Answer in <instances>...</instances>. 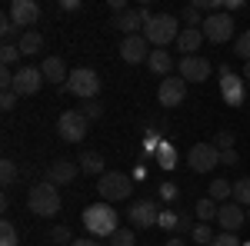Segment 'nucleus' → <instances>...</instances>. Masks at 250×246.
<instances>
[{
    "label": "nucleus",
    "instance_id": "nucleus-46",
    "mask_svg": "<svg viewBox=\"0 0 250 246\" xmlns=\"http://www.w3.org/2000/svg\"><path fill=\"white\" fill-rule=\"evenodd\" d=\"M70 246H100V243H97V240H87V236H83V240H74Z\"/></svg>",
    "mask_w": 250,
    "mask_h": 246
},
{
    "label": "nucleus",
    "instance_id": "nucleus-21",
    "mask_svg": "<svg viewBox=\"0 0 250 246\" xmlns=\"http://www.w3.org/2000/svg\"><path fill=\"white\" fill-rule=\"evenodd\" d=\"M147 67H150V74L170 76V70H173V54H167V50H154V54L147 57Z\"/></svg>",
    "mask_w": 250,
    "mask_h": 246
},
{
    "label": "nucleus",
    "instance_id": "nucleus-28",
    "mask_svg": "<svg viewBox=\"0 0 250 246\" xmlns=\"http://www.w3.org/2000/svg\"><path fill=\"white\" fill-rule=\"evenodd\" d=\"M14 180H17V163L14 160H0V183L10 187Z\"/></svg>",
    "mask_w": 250,
    "mask_h": 246
},
{
    "label": "nucleus",
    "instance_id": "nucleus-1",
    "mask_svg": "<svg viewBox=\"0 0 250 246\" xmlns=\"http://www.w3.org/2000/svg\"><path fill=\"white\" fill-rule=\"evenodd\" d=\"M83 227L90 236H114L120 229V220H117V209L110 203H94V207L83 209Z\"/></svg>",
    "mask_w": 250,
    "mask_h": 246
},
{
    "label": "nucleus",
    "instance_id": "nucleus-34",
    "mask_svg": "<svg viewBox=\"0 0 250 246\" xmlns=\"http://www.w3.org/2000/svg\"><path fill=\"white\" fill-rule=\"evenodd\" d=\"M14 34H17V23L10 20V14H3V17H0V37H3V43H10Z\"/></svg>",
    "mask_w": 250,
    "mask_h": 246
},
{
    "label": "nucleus",
    "instance_id": "nucleus-26",
    "mask_svg": "<svg viewBox=\"0 0 250 246\" xmlns=\"http://www.w3.org/2000/svg\"><path fill=\"white\" fill-rule=\"evenodd\" d=\"M233 200H237L240 207L250 209V176H244V180H237V183H233Z\"/></svg>",
    "mask_w": 250,
    "mask_h": 246
},
{
    "label": "nucleus",
    "instance_id": "nucleus-5",
    "mask_svg": "<svg viewBox=\"0 0 250 246\" xmlns=\"http://www.w3.org/2000/svg\"><path fill=\"white\" fill-rule=\"evenodd\" d=\"M67 90L74 96H80V100H94V96L100 94V76H97L90 67H77V70L70 74V80H67Z\"/></svg>",
    "mask_w": 250,
    "mask_h": 246
},
{
    "label": "nucleus",
    "instance_id": "nucleus-43",
    "mask_svg": "<svg viewBox=\"0 0 250 246\" xmlns=\"http://www.w3.org/2000/svg\"><path fill=\"white\" fill-rule=\"evenodd\" d=\"M220 163H227V167L240 163V160H237V150H224V153H220Z\"/></svg>",
    "mask_w": 250,
    "mask_h": 246
},
{
    "label": "nucleus",
    "instance_id": "nucleus-25",
    "mask_svg": "<svg viewBox=\"0 0 250 246\" xmlns=\"http://www.w3.org/2000/svg\"><path fill=\"white\" fill-rule=\"evenodd\" d=\"M230 196H233V183H227V180H213V183H210V200H213V203L230 200Z\"/></svg>",
    "mask_w": 250,
    "mask_h": 246
},
{
    "label": "nucleus",
    "instance_id": "nucleus-20",
    "mask_svg": "<svg viewBox=\"0 0 250 246\" xmlns=\"http://www.w3.org/2000/svg\"><path fill=\"white\" fill-rule=\"evenodd\" d=\"M40 70H43V80H47V83H67V80H70V74H67V63H63L60 57H47Z\"/></svg>",
    "mask_w": 250,
    "mask_h": 246
},
{
    "label": "nucleus",
    "instance_id": "nucleus-33",
    "mask_svg": "<svg viewBox=\"0 0 250 246\" xmlns=\"http://www.w3.org/2000/svg\"><path fill=\"white\" fill-rule=\"evenodd\" d=\"M50 240H54V246H63V243H74L77 236H74L67 227H54V229H50Z\"/></svg>",
    "mask_w": 250,
    "mask_h": 246
},
{
    "label": "nucleus",
    "instance_id": "nucleus-27",
    "mask_svg": "<svg viewBox=\"0 0 250 246\" xmlns=\"http://www.w3.org/2000/svg\"><path fill=\"white\" fill-rule=\"evenodd\" d=\"M0 246H20L17 229H14V223H10V220H3V223H0Z\"/></svg>",
    "mask_w": 250,
    "mask_h": 246
},
{
    "label": "nucleus",
    "instance_id": "nucleus-17",
    "mask_svg": "<svg viewBox=\"0 0 250 246\" xmlns=\"http://www.w3.org/2000/svg\"><path fill=\"white\" fill-rule=\"evenodd\" d=\"M7 14H10V20H14L17 27H34V23L40 20V7L34 3V0H14Z\"/></svg>",
    "mask_w": 250,
    "mask_h": 246
},
{
    "label": "nucleus",
    "instance_id": "nucleus-12",
    "mask_svg": "<svg viewBox=\"0 0 250 246\" xmlns=\"http://www.w3.org/2000/svg\"><path fill=\"white\" fill-rule=\"evenodd\" d=\"M43 87V70L40 67H20L14 76V94L17 96H34Z\"/></svg>",
    "mask_w": 250,
    "mask_h": 246
},
{
    "label": "nucleus",
    "instance_id": "nucleus-32",
    "mask_svg": "<svg viewBox=\"0 0 250 246\" xmlns=\"http://www.w3.org/2000/svg\"><path fill=\"white\" fill-rule=\"evenodd\" d=\"M110 246H137L134 229H117L114 236H110Z\"/></svg>",
    "mask_w": 250,
    "mask_h": 246
},
{
    "label": "nucleus",
    "instance_id": "nucleus-18",
    "mask_svg": "<svg viewBox=\"0 0 250 246\" xmlns=\"http://www.w3.org/2000/svg\"><path fill=\"white\" fill-rule=\"evenodd\" d=\"M220 94H224V100L230 103V107H240L244 103V80L233 74H224L220 76Z\"/></svg>",
    "mask_w": 250,
    "mask_h": 246
},
{
    "label": "nucleus",
    "instance_id": "nucleus-4",
    "mask_svg": "<svg viewBox=\"0 0 250 246\" xmlns=\"http://www.w3.org/2000/svg\"><path fill=\"white\" fill-rule=\"evenodd\" d=\"M130 189H134V183H130V176H127V173L107 170L100 180H97V193H100V200H104V203L127 200V196H130Z\"/></svg>",
    "mask_w": 250,
    "mask_h": 246
},
{
    "label": "nucleus",
    "instance_id": "nucleus-44",
    "mask_svg": "<svg viewBox=\"0 0 250 246\" xmlns=\"http://www.w3.org/2000/svg\"><path fill=\"white\" fill-rule=\"evenodd\" d=\"M177 220H180V216H173V213H160L157 223H160V227H177Z\"/></svg>",
    "mask_w": 250,
    "mask_h": 246
},
{
    "label": "nucleus",
    "instance_id": "nucleus-45",
    "mask_svg": "<svg viewBox=\"0 0 250 246\" xmlns=\"http://www.w3.org/2000/svg\"><path fill=\"white\" fill-rule=\"evenodd\" d=\"M110 7H114L117 14H124V10H130V7H127V3H124V0H110Z\"/></svg>",
    "mask_w": 250,
    "mask_h": 246
},
{
    "label": "nucleus",
    "instance_id": "nucleus-9",
    "mask_svg": "<svg viewBox=\"0 0 250 246\" xmlns=\"http://www.w3.org/2000/svg\"><path fill=\"white\" fill-rule=\"evenodd\" d=\"M157 100H160V107H180V103L187 100V80H184V76H167V80H160Z\"/></svg>",
    "mask_w": 250,
    "mask_h": 246
},
{
    "label": "nucleus",
    "instance_id": "nucleus-37",
    "mask_svg": "<svg viewBox=\"0 0 250 246\" xmlns=\"http://www.w3.org/2000/svg\"><path fill=\"white\" fill-rule=\"evenodd\" d=\"M80 114L87 116V120H100V114H104V107H100L97 100H83V107H80Z\"/></svg>",
    "mask_w": 250,
    "mask_h": 246
},
{
    "label": "nucleus",
    "instance_id": "nucleus-7",
    "mask_svg": "<svg viewBox=\"0 0 250 246\" xmlns=\"http://www.w3.org/2000/svg\"><path fill=\"white\" fill-rule=\"evenodd\" d=\"M217 163H220V150L213 143H193L187 150V167L193 173H210Z\"/></svg>",
    "mask_w": 250,
    "mask_h": 246
},
{
    "label": "nucleus",
    "instance_id": "nucleus-36",
    "mask_svg": "<svg viewBox=\"0 0 250 246\" xmlns=\"http://www.w3.org/2000/svg\"><path fill=\"white\" fill-rule=\"evenodd\" d=\"M213 147L224 153V150H233V133L230 130H220L217 136H213Z\"/></svg>",
    "mask_w": 250,
    "mask_h": 246
},
{
    "label": "nucleus",
    "instance_id": "nucleus-13",
    "mask_svg": "<svg viewBox=\"0 0 250 246\" xmlns=\"http://www.w3.org/2000/svg\"><path fill=\"white\" fill-rule=\"evenodd\" d=\"M120 57L127 60V63H147V57H150V43H147V37H144V34L124 37V43H120Z\"/></svg>",
    "mask_w": 250,
    "mask_h": 246
},
{
    "label": "nucleus",
    "instance_id": "nucleus-39",
    "mask_svg": "<svg viewBox=\"0 0 250 246\" xmlns=\"http://www.w3.org/2000/svg\"><path fill=\"white\" fill-rule=\"evenodd\" d=\"M210 246H240V240H237V233H220V236H213Z\"/></svg>",
    "mask_w": 250,
    "mask_h": 246
},
{
    "label": "nucleus",
    "instance_id": "nucleus-16",
    "mask_svg": "<svg viewBox=\"0 0 250 246\" xmlns=\"http://www.w3.org/2000/svg\"><path fill=\"white\" fill-rule=\"evenodd\" d=\"M77 173H80V163H74V160H54L47 167V180L54 187H67V183L77 180Z\"/></svg>",
    "mask_w": 250,
    "mask_h": 246
},
{
    "label": "nucleus",
    "instance_id": "nucleus-48",
    "mask_svg": "<svg viewBox=\"0 0 250 246\" xmlns=\"http://www.w3.org/2000/svg\"><path fill=\"white\" fill-rule=\"evenodd\" d=\"M250 80V63H244V83Z\"/></svg>",
    "mask_w": 250,
    "mask_h": 246
},
{
    "label": "nucleus",
    "instance_id": "nucleus-47",
    "mask_svg": "<svg viewBox=\"0 0 250 246\" xmlns=\"http://www.w3.org/2000/svg\"><path fill=\"white\" fill-rule=\"evenodd\" d=\"M167 246H187V243H184L180 236H170V240H167Z\"/></svg>",
    "mask_w": 250,
    "mask_h": 246
},
{
    "label": "nucleus",
    "instance_id": "nucleus-15",
    "mask_svg": "<svg viewBox=\"0 0 250 246\" xmlns=\"http://www.w3.org/2000/svg\"><path fill=\"white\" fill-rule=\"evenodd\" d=\"M127 220L134 223V227H154L157 220H160V207H157L154 200H140V203H134V207L127 209Z\"/></svg>",
    "mask_w": 250,
    "mask_h": 246
},
{
    "label": "nucleus",
    "instance_id": "nucleus-30",
    "mask_svg": "<svg viewBox=\"0 0 250 246\" xmlns=\"http://www.w3.org/2000/svg\"><path fill=\"white\" fill-rule=\"evenodd\" d=\"M200 14H204V10H200L197 3H190V7H184V10H180V20H184V23H190V27H200V23H204Z\"/></svg>",
    "mask_w": 250,
    "mask_h": 246
},
{
    "label": "nucleus",
    "instance_id": "nucleus-31",
    "mask_svg": "<svg viewBox=\"0 0 250 246\" xmlns=\"http://www.w3.org/2000/svg\"><path fill=\"white\" fill-rule=\"evenodd\" d=\"M233 50H237V57L244 60V63H250V30H244V34L237 37V43H233Z\"/></svg>",
    "mask_w": 250,
    "mask_h": 246
},
{
    "label": "nucleus",
    "instance_id": "nucleus-6",
    "mask_svg": "<svg viewBox=\"0 0 250 246\" xmlns=\"http://www.w3.org/2000/svg\"><path fill=\"white\" fill-rule=\"evenodd\" d=\"M87 127H90V120L80 114V110H67V114H60V120H57V133L67 143H80V140L87 136Z\"/></svg>",
    "mask_w": 250,
    "mask_h": 246
},
{
    "label": "nucleus",
    "instance_id": "nucleus-2",
    "mask_svg": "<svg viewBox=\"0 0 250 246\" xmlns=\"http://www.w3.org/2000/svg\"><path fill=\"white\" fill-rule=\"evenodd\" d=\"M27 207L34 216H57L60 213V193L50 180H40L37 187H30L27 193Z\"/></svg>",
    "mask_w": 250,
    "mask_h": 246
},
{
    "label": "nucleus",
    "instance_id": "nucleus-8",
    "mask_svg": "<svg viewBox=\"0 0 250 246\" xmlns=\"http://www.w3.org/2000/svg\"><path fill=\"white\" fill-rule=\"evenodd\" d=\"M200 30H204V37L210 43H227L233 37V17L230 14H207Z\"/></svg>",
    "mask_w": 250,
    "mask_h": 246
},
{
    "label": "nucleus",
    "instance_id": "nucleus-14",
    "mask_svg": "<svg viewBox=\"0 0 250 246\" xmlns=\"http://www.w3.org/2000/svg\"><path fill=\"white\" fill-rule=\"evenodd\" d=\"M217 223L224 227V233H237V229L247 223V207H240L237 200L224 203V207H220V213H217Z\"/></svg>",
    "mask_w": 250,
    "mask_h": 246
},
{
    "label": "nucleus",
    "instance_id": "nucleus-29",
    "mask_svg": "<svg viewBox=\"0 0 250 246\" xmlns=\"http://www.w3.org/2000/svg\"><path fill=\"white\" fill-rule=\"evenodd\" d=\"M190 236H193V240H197L200 246H210V243H213V229H210V223H197Z\"/></svg>",
    "mask_w": 250,
    "mask_h": 246
},
{
    "label": "nucleus",
    "instance_id": "nucleus-41",
    "mask_svg": "<svg viewBox=\"0 0 250 246\" xmlns=\"http://www.w3.org/2000/svg\"><path fill=\"white\" fill-rule=\"evenodd\" d=\"M17 100H20V96L14 94V90H3V96H0V110H14Z\"/></svg>",
    "mask_w": 250,
    "mask_h": 246
},
{
    "label": "nucleus",
    "instance_id": "nucleus-23",
    "mask_svg": "<svg viewBox=\"0 0 250 246\" xmlns=\"http://www.w3.org/2000/svg\"><path fill=\"white\" fill-rule=\"evenodd\" d=\"M80 173H90V176H104V156L94 150H87L80 156Z\"/></svg>",
    "mask_w": 250,
    "mask_h": 246
},
{
    "label": "nucleus",
    "instance_id": "nucleus-11",
    "mask_svg": "<svg viewBox=\"0 0 250 246\" xmlns=\"http://www.w3.org/2000/svg\"><path fill=\"white\" fill-rule=\"evenodd\" d=\"M213 74L210 60L200 57V54H193V57H180V76L187 80V83H207V76Z\"/></svg>",
    "mask_w": 250,
    "mask_h": 246
},
{
    "label": "nucleus",
    "instance_id": "nucleus-22",
    "mask_svg": "<svg viewBox=\"0 0 250 246\" xmlns=\"http://www.w3.org/2000/svg\"><path fill=\"white\" fill-rule=\"evenodd\" d=\"M17 47H20V54H23V57H34V54H40V50H43V37H40L37 30H23Z\"/></svg>",
    "mask_w": 250,
    "mask_h": 246
},
{
    "label": "nucleus",
    "instance_id": "nucleus-38",
    "mask_svg": "<svg viewBox=\"0 0 250 246\" xmlns=\"http://www.w3.org/2000/svg\"><path fill=\"white\" fill-rule=\"evenodd\" d=\"M173 156H177V153H173V147H160V150H157V163H160L164 170H170L173 163H177Z\"/></svg>",
    "mask_w": 250,
    "mask_h": 246
},
{
    "label": "nucleus",
    "instance_id": "nucleus-24",
    "mask_svg": "<svg viewBox=\"0 0 250 246\" xmlns=\"http://www.w3.org/2000/svg\"><path fill=\"white\" fill-rule=\"evenodd\" d=\"M193 213H197V220H200V223H210V220H217V213H220V207L213 203L210 196H204V200H197V207H193Z\"/></svg>",
    "mask_w": 250,
    "mask_h": 246
},
{
    "label": "nucleus",
    "instance_id": "nucleus-3",
    "mask_svg": "<svg viewBox=\"0 0 250 246\" xmlns=\"http://www.w3.org/2000/svg\"><path fill=\"white\" fill-rule=\"evenodd\" d=\"M177 27H180L177 17H170V14H154V17L144 23V37H147V43H154V50H164L170 40L180 37Z\"/></svg>",
    "mask_w": 250,
    "mask_h": 246
},
{
    "label": "nucleus",
    "instance_id": "nucleus-49",
    "mask_svg": "<svg viewBox=\"0 0 250 246\" xmlns=\"http://www.w3.org/2000/svg\"><path fill=\"white\" fill-rule=\"evenodd\" d=\"M247 223H250V209H247Z\"/></svg>",
    "mask_w": 250,
    "mask_h": 246
},
{
    "label": "nucleus",
    "instance_id": "nucleus-35",
    "mask_svg": "<svg viewBox=\"0 0 250 246\" xmlns=\"http://www.w3.org/2000/svg\"><path fill=\"white\" fill-rule=\"evenodd\" d=\"M17 57H23L17 43H3V47H0V60H3V67H10V63H14Z\"/></svg>",
    "mask_w": 250,
    "mask_h": 246
},
{
    "label": "nucleus",
    "instance_id": "nucleus-40",
    "mask_svg": "<svg viewBox=\"0 0 250 246\" xmlns=\"http://www.w3.org/2000/svg\"><path fill=\"white\" fill-rule=\"evenodd\" d=\"M14 76L17 74H10V67H0V87L3 90H14Z\"/></svg>",
    "mask_w": 250,
    "mask_h": 246
},
{
    "label": "nucleus",
    "instance_id": "nucleus-10",
    "mask_svg": "<svg viewBox=\"0 0 250 246\" xmlns=\"http://www.w3.org/2000/svg\"><path fill=\"white\" fill-rule=\"evenodd\" d=\"M154 17L147 7H130V10H124V14H117L114 20H110V27H117V30H124V37H134L137 30L147 23V20Z\"/></svg>",
    "mask_w": 250,
    "mask_h": 246
},
{
    "label": "nucleus",
    "instance_id": "nucleus-42",
    "mask_svg": "<svg viewBox=\"0 0 250 246\" xmlns=\"http://www.w3.org/2000/svg\"><path fill=\"white\" fill-rule=\"evenodd\" d=\"M177 229H180V233H193V220L180 213V220H177Z\"/></svg>",
    "mask_w": 250,
    "mask_h": 246
},
{
    "label": "nucleus",
    "instance_id": "nucleus-19",
    "mask_svg": "<svg viewBox=\"0 0 250 246\" xmlns=\"http://www.w3.org/2000/svg\"><path fill=\"white\" fill-rule=\"evenodd\" d=\"M204 30H200V27H184V30H180V37H177V47H180V54H184V57H193V54H197V47H200V43H204Z\"/></svg>",
    "mask_w": 250,
    "mask_h": 246
}]
</instances>
